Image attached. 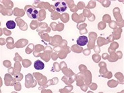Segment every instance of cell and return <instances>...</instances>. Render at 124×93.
Returning a JSON list of instances; mask_svg holds the SVG:
<instances>
[{
	"mask_svg": "<svg viewBox=\"0 0 124 93\" xmlns=\"http://www.w3.org/2000/svg\"><path fill=\"white\" fill-rule=\"evenodd\" d=\"M55 8L57 12L62 13L67 9V4L64 1H57L55 3Z\"/></svg>",
	"mask_w": 124,
	"mask_h": 93,
	"instance_id": "7a4b0ae2",
	"label": "cell"
},
{
	"mask_svg": "<svg viewBox=\"0 0 124 93\" xmlns=\"http://www.w3.org/2000/svg\"><path fill=\"white\" fill-rule=\"evenodd\" d=\"M34 68L37 70H42L45 68V64L42 61H40L39 59H38L37 61H35L34 63Z\"/></svg>",
	"mask_w": 124,
	"mask_h": 93,
	"instance_id": "277c9868",
	"label": "cell"
},
{
	"mask_svg": "<svg viewBox=\"0 0 124 93\" xmlns=\"http://www.w3.org/2000/svg\"><path fill=\"white\" fill-rule=\"evenodd\" d=\"M88 39L86 36H80L77 40V44L80 46H85L88 43Z\"/></svg>",
	"mask_w": 124,
	"mask_h": 93,
	"instance_id": "3957f363",
	"label": "cell"
},
{
	"mask_svg": "<svg viewBox=\"0 0 124 93\" xmlns=\"http://www.w3.org/2000/svg\"><path fill=\"white\" fill-rule=\"evenodd\" d=\"M6 27L8 29H14L16 27V22L13 20H9L6 22Z\"/></svg>",
	"mask_w": 124,
	"mask_h": 93,
	"instance_id": "5b68a950",
	"label": "cell"
},
{
	"mask_svg": "<svg viewBox=\"0 0 124 93\" xmlns=\"http://www.w3.org/2000/svg\"><path fill=\"white\" fill-rule=\"evenodd\" d=\"M25 12L28 18L32 20H37L39 17V11L32 6H26Z\"/></svg>",
	"mask_w": 124,
	"mask_h": 93,
	"instance_id": "6da1fadb",
	"label": "cell"
}]
</instances>
